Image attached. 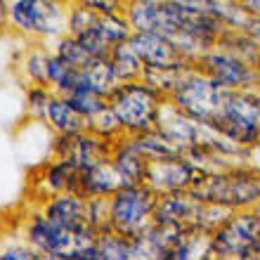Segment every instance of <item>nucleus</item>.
<instances>
[{"mask_svg":"<svg viewBox=\"0 0 260 260\" xmlns=\"http://www.w3.org/2000/svg\"><path fill=\"white\" fill-rule=\"evenodd\" d=\"M3 21L14 36L34 43H52L67 34V10L57 0H0Z\"/></svg>","mask_w":260,"mask_h":260,"instance_id":"nucleus-1","label":"nucleus"},{"mask_svg":"<svg viewBox=\"0 0 260 260\" xmlns=\"http://www.w3.org/2000/svg\"><path fill=\"white\" fill-rule=\"evenodd\" d=\"M192 192L204 201L220 204L232 211L260 208V171L241 164L208 175L201 173Z\"/></svg>","mask_w":260,"mask_h":260,"instance_id":"nucleus-2","label":"nucleus"},{"mask_svg":"<svg viewBox=\"0 0 260 260\" xmlns=\"http://www.w3.org/2000/svg\"><path fill=\"white\" fill-rule=\"evenodd\" d=\"M19 232L41 253V260H69L76 248L97 239V234H76L52 220L41 206L28 208L21 218Z\"/></svg>","mask_w":260,"mask_h":260,"instance_id":"nucleus-3","label":"nucleus"},{"mask_svg":"<svg viewBox=\"0 0 260 260\" xmlns=\"http://www.w3.org/2000/svg\"><path fill=\"white\" fill-rule=\"evenodd\" d=\"M260 208L232 211L211 232V260H258Z\"/></svg>","mask_w":260,"mask_h":260,"instance_id":"nucleus-4","label":"nucleus"},{"mask_svg":"<svg viewBox=\"0 0 260 260\" xmlns=\"http://www.w3.org/2000/svg\"><path fill=\"white\" fill-rule=\"evenodd\" d=\"M168 97L140 78V81H123L109 95V104L116 109L125 135H137L144 130L156 128L158 111Z\"/></svg>","mask_w":260,"mask_h":260,"instance_id":"nucleus-5","label":"nucleus"},{"mask_svg":"<svg viewBox=\"0 0 260 260\" xmlns=\"http://www.w3.org/2000/svg\"><path fill=\"white\" fill-rule=\"evenodd\" d=\"M158 194L147 182L123 185L109 197V230L125 237H140L154 225Z\"/></svg>","mask_w":260,"mask_h":260,"instance_id":"nucleus-6","label":"nucleus"},{"mask_svg":"<svg viewBox=\"0 0 260 260\" xmlns=\"http://www.w3.org/2000/svg\"><path fill=\"white\" fill-rule=\"evenodd\" d=\"M227 95H230V90L215 83L199 67H192L182 76V81L178 83V88L173 90V95L168 100L189 118L201 121V123H211L222 111Z\"/></svg>","mask_w":260,"mask_h":260,"instance_id":"nucleus-7","label":"nucleus"},{"mask_svg":"<svg viewBox=\"0 0 260 260\" xmlns=\"http://www.w3.org/2000/svg\"><path fill=\"white\" fill-rule=\"evenodd\" d=\"M211 123L244 149L255 144L260 140V88L230 90L222 111Z\"/></svg>","mask_w":260,"mask_h":260,"instance_id":"nucleus-8","label":"nucleus"},{"mask_svg":"<svg viewBox=\"0 0 260 260\" xmlns=\"http://www.w3.org/2000/svg\"><path fill=\"white\" fill-rule=\"evenodd\" d=\"M197 67L225 90H246L260 85V69L220 45H213L197 62Z\"/></svg>","mask_w":260,"mask_h":260,"instance_id":"nucleus-9","label":"nucleus"},{"mask_svg":"<svg viewBox=\"0 0 260 260\" xmlns=\"http://www.w3.org/2000/svg\"><path fill=\"white\" fill-rule=\"evenodd\" d=\"M111 149H114L111 140H104V137L95 135L90 130H83V133H76V135H55L52 144H50L52 156L64 158L78 171L102 164V161H109Z\"/></svg>","mask_w":260,"mask_h":260,"instance_id":"nucleus-10","label":"nucleus"},{"mask_svg":"<svg viewBox=\"0 0 260 260\" xmlns=\"http://www.w3.org/2000/svg\"><path fill=\"white\" fill-rule=\"evenodd\" d=\"M199 175L201 173L189 164V158L185 154H178V156H166V158L149 161L144 182L156 194H171V192L194 189Z\"/></svg>","mask_w":260,"mask_h":260,"instance_id":"nucleus-11","label":"nucleus"},{"mask_svg":"<svg viewBox=\"0 0 260 260\" xmlns=\"http://www.w3.org/2000/svg\"><path fill=\"white\" fill-rule=\"evenodd\" d=\"M43 211L48 213L52 220H57L59 225L69 227L76 234H97V230L90 225L88 215V199H83L76 192H62L45 197L43 201H38Z\"/></svg>","mask_w":260,"mask_h":260,"instance_id":"nucleus-12","label":"nucleus"},{"mask_svg":"<svg viewBox=\"0 0 260 260\" xmlns=\"http://www.w3.org/2000/svg\"><path fill=\"white\" fill-rule=\"evenodd\" d=\"M133 48L142 57L144 67H171V64H189L182 59L175 43L161 31H133L130 36ZM197 67V64H194Z\"/></svg>","mask_w":260,"mask_h":260,"instance_id":"nucleus-13","label":"nucleus"},{"mask_svg":"<svg viewBox=\"0 0 260 260\" xmlns=\"http://www.w3.org/2000/svg\"><path fill=\"white\" fill-rule=\"evenodd\" d=\"M201 206H204V199L197 197L192 189L158 194L156 211H154V222H173V225L197 227V218H199Z\"/></svg>","mask_w":260,"mask_h":260,"instance_id":"nucleus-14","label":"nucleus"},{"mask_svg":"<svg viewBox=\"0 0 260 260\" xmlns=\"http://www.w3.org/2000/svg\"><path fill=\"white\" fill-rule=\"evenodd\" d=\"M123 178L116 171V166L109 161L95 164L90 168H81L78 178H76L74 192L81 194L83 199H100V197H111L118 187H123Z\"/></svg>","mask_w":260,"mask_h":260,"instance_id":"nucleus-15","label":"nucleus"},{"mask_svg":"<svg viewBox=\"0 0 260 260\" xmlns=\"http://www.w3.org/2000/svg\"><path fill=\"white\" fill-rule=\"evenodd\" d=\"M156 128L161 130L173 144H178L180 151H185L187 147L197 144L199 130H201V121L189 118L187 114H182L171 100H166L161 111H158Z\"/></svg>","mask_w":260,"mask_h":260,"instance_id":"nucleus-16","label":"nucleus"},{"mask_svg":"<svg viewBox=\"0 0 260 260\" xmlns=\"http://www.w3.org/2000/svg\"><path fill=\"white\" fill-rule=\"evenodd\" d=\"M76 178H78V168H74V166L69 164V161H64V158L52 156L48 164L41 166L38 178H34L38 201H43L45 197H52V194L74 192Z\"/></svg>","mask_w":260,"mask_h":260,"instance_id":"nucleus-17","label":"nucleus"},{"mask_svg":"<svg viewBox=\"0 0 260 260\" xmlns=\"http://www.w3.org/2000/svg\"><path fill=\"white\" fill-rule=\"evenodd\" d=\"M111 164L116 166V171L121 173V178H123L125 185H137V182H144V178H147L149 158L137 149L133 135H123L114 142Z\"/></svg>","mask_w":260,"mask_h":260,"instance_id":"nucleus-18","label":"nucleus"},{"mask_svg":"<svg viewBox=\"0 0 260 260\" xmlns=\"http://www.w3.org/2000/svg\"><path fill=\"white\" fill-rule=\"evenodd\" d=\"M43 123L52 130V135H76V133L88 130V118L69 102L67 95L52 97Z\"/></svg>","mask_w":260,"mask_h":260,"instance_id":"nucleus-19","label":"nucleus"},{"mask_svg":"<svg viewBox=\"0 0 260 260\" xmlns=\"http://www.w3.org/2000/svg\"><path fill=\"white\" fill-rule=\"evenodd\" d=\"M48 57H50L48 43L28 41V45L17 57V76L24 81V85H28V83L48 85Z\"/></svg>","mask_w":260,"mask_h":260,"instance_id":"nucleus-20","label":"nucleus"},{"mask_svg":"<svg viewBox=\"0 0 260 260\" xmlns=\"http://www.w3.org/2000/svg\"><path fill=\"white\" fill-rule=\"evenodd\" d=\"M121 76L116 74L114 64L109 62V57H97L90 59L85 67L81 69V88L95 90L100 95H104L109 100V95L121 85Z\"/></svg>","mask_w":260,"mask_h":260,"instance_id":"nucleus-21","label":"nucleus"},{"mask_svg":"<svg viewBox=\"0 0 260 260\" xmlns=\"http://www.w3.org/2000/svg\"><path fill=\"white\" fill-rule=\"evenodd\" d=\"M123 14L133 31H158L164 17V0H125Z\"/></svg>","mask_w":260,"mask_h":260,"instance_id":"nucleus-22","label":"nucleus"},{"mask_svg":"<svg viewBox=\"0 0 260 260\" xmlns=\"http://www.w3.org/2000/svg\"><path fill=\"white\" fill-rule=\"evenodd\" d=\"M109 62L114 64L116 74L121 76V81H140L144 74V62L137 55V50L133 48L130 41H123L114 45L109 50Z\"/></svg>","mask_w":260,"mask_h":260,"instance_id":"nucleus-23","label":"nucleus"},{"mask_svg":"<svg viewBox=\"0 0 260 260\" xmlns=\"http://www.w3.org/2000/svg\"><path fill=\"white\" fill-rule=\"evenodd\" d=\"M194 64H171V67H144L142 81L158 90L164 97H171L173 90L178 88V83L182 81V76L192 69Z\"/></svg>","mask_w":260,"mask_h":260,"instance_id":"nucleus-24","label":"nucleus"},{"mask_svg":"<svg viewBox=\"0 0 260 260\" xmlns=\"http://www.w3.org/2000/svg\"><path fill=\"white\" fill-rule=\"evenodd\" d=\"M215 45L230 50L237 57H241L248 64H253V67L260 69V43L251 36V31H232V28H227L225 34L218 38Z\"/></svg>","mask_w":260,"mask_h":260,"instance_id":"nucleus-25","label":"nucleus"},{"mask_svg":"<svg viewBox=\"0 0 260 260\" xmlns=\"http://www.w3.org/2000/svg\"><path fill=\"white\" fill-rule=\"evenodd\" d=\"M135 140L137 149L142 151L144 156L149 161H156V158H166V156H178L182 154L178 144H173L168 137L161 133L158 128H151V130H144V133H137L133 135Z\"/></svg>","mask_w":260,"mask_h":260,"instance_id":"nucleus-26","label":"nucleus"},{"mask_svg":"<svg viewBox=\"0 0 260 260\" xmlns=\"http://www.w3.org/2000/svg\"><path fill=\"white\" fill-rule=\"evenodd\" d=\"M208 12H213L218 17L225 28H232V31H248L253 17L239 5V0H208Z\"/></svg>","mask_w":260,"mask_h":260,"instance_id":"nucleus-27","label":"nucleus"},{"mask_svg":"<svg viewBox=\"0 0 260 260\" xmlns=\"http://www.w3.org/2000/svg\"><path fill=\"white\" fill-rule=\"evenodd\" d=\"M95 31L109 48H114V45H118V43H123V41H130V36H133V28H130L123 12L97 14Z\"/></svg>","mask_w":260,"mask_h":260,"instance_id":"nucleus-28","label":"nucleus"},{"mask_svg":"<svg viewBox=\"0 0 260 260\" xmlns=\"http://www.w3.org/2000/svg\"><path fill=\"white\" fill-rule=\"evenodd\" d=\"M97 246L102 260H135V239L118 232H102L97 234Z\"/></svg>","mask_w":260,"mask_h":260,"instance_id":"nucleus-29","label":"nucleus"},{"mask_svg":"<svg viewBox=\"0 0 260 260\" xmlns=\"http://www.w3.org/2000/svg\"><path fill=\"white\" fill-rule=\"evenodd\" d=\"M88 130L100 137H104V140H111V142H116L118 137L125 135L123 125H121V118H118L116 109H114L109 102L88 118Z\"/></svg>","mask_w":260,"mask_h":260,"instance_id":"nucleus-30","label":"nucleus"},{"mask_svg":"<svg viewBox=\"0 0 260 260\" xmlns=\"http://www.w3.org/2000/svg\"><path fill=\"white\" fill-rule=\"evenodd\" d=\"M50 50H52L62 62H67L69 67H76V69H83L92 59L88 50L83 48V43L71 34H62L57 41H52L50 43Z\"/></svg>","mask_w":260,"mask_h":260,"instance_id":"nucleus-31","label":"nucleus"},{"mask_svg":"<svg viewBox=\"0 0 260 260\" xmlns=\"http://www.w3.org/2000/svg\"><path fill=\"white\" fill-rule=\"evenodd\" d=\"M57 92L50 85H43V83H28L26 85V116L31 121H45V114H48V107L52 102V97Z\"/></svg>","mask_w":260,"mask_h":260,"instance_id":"nucleus-32","label":"nucleus"},{"mask_svg":"<svg viewBox=\"0 0 260 260\" xmlns=\"http://www.w3.org/2000/svg\"><path fill=\"white\" fill-rule=\"evenodd\" d=\"M0 260H41V253L17 230L12 234L0 237Z\"/></svg>","mask_w":260,"mask_h":260,"instance_id":"nucleus-33","label":"nucleus"},{"mask_svg":"<svg viewBox=\"0 0 260 260\" xmlns=\"http://www.w3.org/2000/svg\"><path fill=\"white\" fill-rule=\"evenodd\" d=\"M97 21V12H92L90 7H85L83 3H71L67 10V34L71 36H81L85 31L95 26Z\"/></svg>","mask_w":260,"mask_h":260,"instance_id":"nucleus-34","label":"nucleus"},{"mask_svg":"<svg viewBox=\"0 0 260 260\" xmlns=\"http://www.w3.org/2000/svg\"><path fill=\"white\" fill-rule=\"evenodd\" d=\"M67 97H69V102L74 104L76 109L81 111L85 118H90L95 111H100L104 104L109 102L104 95L95 92V90H88V88H78V90H74V92H71V95H67Z\"/></svg>","mask_w":260,"mask_h":260,"instance_id":"nucleus-35","label":"nucleus"},{"mask_svg":"<svg viewBox=\"0 0 260 260\" xmlns=\"http://www.w3.org/2000/svg\"><path fill=\"white\" fill-rule=\"evenodd\" d=\"M88 215L90 225L97 230V234L109 232V197L88 199Z\"/></svg>","mask_w":260,"mask_h":260,"instance_id":"nucleus-36","label":"nucleus"},{"mask_svg":"<svg viewBox=\"0 0 260 260\" xmlns=\"http://www.w3.org/2000/svg\"><path fill=\"white\" fill-rule=\"evenodd\" d=\"M85 7H90L97 14H111V12H123L125 0H78Z\"/></svg>","mask_w":260,"mask_h":260,"instance_id":"nucleus-37","label":"nucleus"},{"mask_svg":"<svg viewBox=\"0 0 260 260\" xmlns=\"http://www.w3.org/2000/svg\"><path fill=\"white\" fill-rule=\"evenodd\" d=\"M246 166H251V168L260 171V140L246 149Z\"/></svg>","mask_w":260,"mask_h":260,"instance_id":"nucleus-38","label":"nucleus"},{"mask_svg":"<svg viewBox=\"0 0 260 260\" xmlns=\"http://www.w3.org/2000/svg\"><path fill=\"white\" fill-rule=\"evenodd\" d=\"M239 5L244 7L253 19H260V0H239Z\"/></svg>","mask_w":260,"mask_h":260,"instance_id":"nucleus-39","label":"nucleus"},{"mask_svg":"<svg viewBox=\"0 0 260 260\" xmlns=\"http://www.w3.org/2000/svg\"><path fill=\"white\" fill-rule=\"evenodd\" d=\"M248 31H251V36H253L255 41L260 43V19H253V21H251V26H248Z\"/></svg>","mask_w":260,"mask_h":260,"instance_id":"nucleus-40","label":"nucleus"},{"mask_svg":"<svg viewBox=\"0 0 260 260\" xmlns=\"http://www.w3.org/2000/svg\"><path fill=\"white\" fill-rule=\"evenodd\" d=\"M57 3H62V5H71V3H76V0H57Z\"/></svg>","mask_w":260,"mask_h":260,"instance_id":"nucleus-41","label":"nucleus"},{"mask_svg":"<svg viewBox=\"0 0 260 260\" xmlns=\"http://www.w3.org/2000/svg\"><path fill=\"white\" fill-rule=\"evenodd\" d=\"M258 260H260V244H258Z\"/></svg>","mask_w":260,"mask_h":260,"instance_id":"nucleus-42","label":"nucleus"},{"mask_svg":"<svg viewBox=\"0 0 260 260\" xmlns=\"http://www.w3.org/2000/svg\"><path fill=\"white\" fill-rule=\"evenodd\" d=\"M258 88H260V85H258Z\"/></svg>","mask_w":260,"mask_h":260,"instance_id":"nucleus-43","label":"nucleus"}]
</instances>
